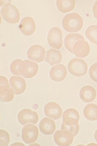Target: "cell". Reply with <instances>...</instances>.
I'll return each mask as SVG.
<instances>
[{
	"instance_id": "6da1fadb",
	"label": "cell",
	"mask_w": 97,
	"mask_h": 146,
	"mask_svg": "<svg viewBox=\"0 0 97 146\" xmlns=\"http://www.w3.org/2000/svg\"><path fill=\"white\" fill-rule=\"evenodd\" d=\"M63 29L69 33H75L81 30L83 26L82 19L79 14L72 13L66 15L63 19Z\"/></svg>"
},
{
	"instance_id": "7a4b0ae2",
	"label": "cell",
	"mask_w": 97,
	"mask_h": 146,
	"mask_svg": "<svg viewBox=\"0 0 97 146\" xmlns=\"http://www.w3.org/2000/svg\"><path fill=\"white\" fill-rule=\"evenodd\" d=\"M69 72L76 77H81L86 75L88 70V66L84 60L75 58L72 59L67 65Z\"/></svg>"
},
{
	"instance_id": "3957f363",
	"label": "cell",
	"mask_w": 97,
	"mask_h": 146,
	"mask_svg": "<svg viewBox=\"0 0 97 146\" xmlns=\"http://www.w3.org/2000/svg\"><path fill=\"white\" fill-rule=\"evenodd\" d=\"M2 18L11 24L18 23L20 19V13L15 6L10 3H7L1 9Z\"/></svg>"
},
{
	"instance_id": "277c9868",
	"label": "cell",
	"mask_w": 97,
	"mask_h": 146,
	"mask_svg": "<svg viewBox=\"0 0 97 146\" xmlns=\"http://www.w3.org/2000/svg\"><path fill=\"white\" fill-rule=\"evenodd\" d=\"M38 68L36 63L28 60L23 61L19 67L20 75L25 78H32L37 74Z\"/></svg>"
},
{
	"instance_id": "5b68a950",
	"label": "cell",
	"mask_w": 97,
	"mask_h": 146,
	"mask_svg": "<svg viewBox=\"0 0 97 146\" xmlns=\"http://www.w3.org/2000/svg\"><path fill=\"white\" fill-rule=\"evenodd\" d=\"M15 92L10 88L6 77L0 76V98L2 102H11L15 98Z\"/></svg>"
},
{
	"instance_id": "8992f818",
	"label": "cell",
	"mask_w": 97,
	"mask_h": 146,
	"mask_svg": "<svg viewBox=\"0 0 97 146\" xmlns=\"http://www.w3.org/2000/svg\"><path fill=\"white\" fill-rule=\"evenodd\" d=\"M47 41L52 48L59 49L61 48L63 44L62 33L59 28L53 27L49 30Z\"/></svg>"
},
{
	"instance_id": "52a82bcc",
	"label": "cell",
	"mask_w": 97,
	"mask_h": 146,
	"mask_svg": "<svg viewBox=\"0 0 97 146\" xmlns=\"http://www.w3.org/2000/svg\"><path fill=\"white\" fill-rule=\"evenodd\" d=\"M39 134L38 129L37 126L28 124L24 127L22 129V138L25 143L31 144L37 141Z\"/></svg>"
},
{
	"instance_id": "ba28073f",
	"label": "cell",
	"mask_w": 97,
	"mask_h": 146,
	"mask_svg": "<svg viewBox=\"0 0 97 146\" xmlns=\"http://www.w3.org/2000/svg\"><path fill=\"white\" fill-rule=\"evenodd\" d=\"M74 136L71 132L65 129L57 130L53 135L54 142L59 146H70L72 144Z\"/></svg>"
},
{
	"instance_id": "9c48e42d",
	"label": "cell",
	"mask_w": 97,
	"mask_h": 146,
	"mask_svg": "<svg viewBox=\"0 0 97 146\" xmlns=\"http://www.w3.org/2000/svg\"><path fill=\"white\" fill-rule=\"evenodd\" d=\"M18 121L22 125L28 123L36 124L39 121L37 113L29 109H23L18 113L17 117Z\"/></svg>"
},
{
	"instance_id": "30bf717a",
	"label": "cell",
	"mask_w": 97,
	"mask_h": 146,
	"mask_svg": "<svg viewBox=\"0 0 97 146\" xmlns=\"http://www.w3.org/2000/svg\"><path fill=\"white\" fill-rule=\"evenodd\" d=\"M46 51L44 47L35 44L30 46L27 52L29 59L37 62H43L46 57Z\"/></svg>"
},
{
	"instance_id": "8fae6325",
	"label": "cell",
	"mask_w": 97,
	"mask_h": 146,
	"mask_svg": "<svg viewBox=\"0 0 97 146\" xmlns=\"http://www.w3.org/2000/svg\"><path fill=\"white\" fill-rule=\"evenodd\" d=\"M44 112L46 117L56 120L61 117L63 110L60 106L57 103L50 102L45 106Z\"/></svg>"
},
{
	"instance_id": "7c38bea8",
	"label": "cell",
	"mask_w": 97,
	"mask_h": 146,
	"mask_svg": "<svg viewBox=\"0 0 97 146\" xmlns=\"http://www.w3.org/2000/svg\"><path fill=\"white\" fill-rule=\"evenodd\" d=\"M80 115L77 110L70 108L64 112L62 124L69 126H74L79 123Z\"/></svg>"
},
{
	"instance_id": "4fadbf2b",
	"label": "cell",
	"mask_w": 97,
	"mask_h": 146,
	"mask_svg": "<svg viewBox=\"0 0 97 146\" xmlns=\"http://www.w3.org/2000/svg\"><path fill=\"white\" fill-rule=\"evenodd\" d=\"M19 28L23 35L27 36H31L36 30V24L34 19L26 17L21 20Z\"/></svg>"
},
{
	"instance_id": "5bb4252c",
	"label": "cell",
	"mask_w": 97,
	"mask_h": 146,
	"mask_svg": "<svg viewBox=\"0 0 97 146\" xmlns=\"http://www.w3.org/2000/svg\"><path fill=\"white\" fill-rule=\"evenodd\" d=\"M67 71L65 66L62 64H58L52 67L49 72V77L55 82H61L65 79Z\"/></svg>"
},
{
	"instance_id": "9a60e30c",
	"label": "cell",
	"mask_w": 97,
	"mask_h": 146,
	"mask_svg": "<svg viewBox=\"0 0 97 146\" xmlns=\"http://www.w3.org/2000/svg\"><path fill=\"white\" fill-rule=\"evenodd\" d=\"M72 49L73 53L77 57L80 58L86 57L90 50L88 43L84 40H80L76 42Z\"/></svg>"
},
{
	"instance_id": "2e32d148",
	"label": "cell",
	"mask_w": 97,
	"mask_h": 146,
	"mask_svg": "<svg viewBox=\"0 0 97 146\" xmlns=\"http://www.w3.org/2000/svg\"><path fill=\"white\" fill-rule=\"evenodd\" d=\"M11 88H13L16 95L23 94L26 88V84L25 80L20 76H13L11 77L9 80Z\"/></svg>"
},
{
	"instance_id": "e0dca14e",
	"label": "cell",
	"mask_w": 97,
	"mask_h": 146,
	"mask_svg": "<svg viewBox=\"0 0 97 146\" xmlns=\"http://www.w3.org/2000/svg\"><path fill=\"white\" fill-rule=\"evenodd\" d=\"M96 95L95 89L91 86H86L82 87L79 92L80 99L86 103L93 102L95 99Z\"/></svg>"
},
{
	"instance_id": "ac0fdd59",
	"label": "cell",
	"mask_w": 97,
	"mask_h": 146,
	"mask_svg": "<svg viewBox=\"0 0 97 146\" xmlns=\"http://www.w3.org/2000/svg\"><path fill=\"white\" fill-rule=\"evenodd\" d=\"M39 127L40 131L47 135H53L56 129L55 122L47 117H45L40 122Z\"/></svg>"
},
{
	"instance_id": "d6986e66",
	"label": "cell",
	"mask_w": 97,
	"mask_h": 146,
	"mask_svg": "<svg viewBox=\"0 0 97 146\" xmlns=\"http://www.w3.org/2000/svg\"><path fill=\"white\" fill-rule=\"evenodd\" d=\"M62 60V54L59 50L51 48L47 51L45 61L50 65L59 64Z\"/></svg>"
},
{
	"instance_id": "ffe728a7",
	"label": "cell",
	"mask_w": 97,
	"mask_h": 146,
	"mask_svg": "<svg viewBox=\"0 0 97 146\" xmlns=\"http://www.w3.org/2000/svg\"><path fill=\"white\" fill-rule=\"evenodd\" d=\"M79 40H84V38L79 34H70L65 37L64 43L67 50L73 53V47L76 42Z\"/></svg>"
},
{
	"instance_id": "44dd1931",
	"label": "cell",
	"mask_w": 97,
	"mask_h": 146,
	"mask_svg": "<svg viewBox=\"0 0 97 146\" xmlns=\"http://www.w3.org/2000/svg\"><path fill=\"white\" fill-rule=\"evenodd\" d=\"M83 114L85 118L89 121H96L97 105L92 103L87 105L84 109Z\"/></svg>"
},
{
	"instance_id": "7402d4cb",
	"label": "cell",
	"mask_w": 97,
	"mask_h": 146,
	"mask_svg": "<svg viewBox=\"0 0 97 146\" xmlns=\"http://www.w3.org/2000/svg\"><path fill=\"white\" fill-rule=\"evenodd\" d=\"M75 1H56V6L61 12L67 13L73 10L75 5Z\"/></svg>"
},
{
	"instance_id": "603a6c76",
	"label": "cell",
	"mask_w": 97,
	"mask_h": 146,
	"mask_svg": "<svg viewBox=\"0 0 97 146\" xmlns=\"http://www.w3.org/2000/svg\"><path fill=\"white\" fill-rule=\"evenodd\" d=\"M86 36L90 41L97 45V26L92 25L87 28Z\"/></svg>"
},
{
	"instance_id": "cb8c5ba5",
	"label": "cell",
	"mask_w": 97,
	"mask_h": 146,
	"mask_svg": "<svg viewBox=\"0 0 97 146\" xmlns=\"http://www.w3.org/2000/svg\"><path fill=\"white\" fill-rule=\"evenodd\" d=\"M10 142V136L7 131L3 129L0 130V145L8 146Z\"/></svg>"
},
{
	"instance_id": "d4e9b609",
	"label": "cell",
	"mask_w": 97,
	"mask_h": 146,
	"mask_svg": "<svg viewBox=\"0 0 97 146\" xmlns=\"http://www.w3.org/2000/svg\"><path fill=\"white\" fill-rule=\"evenodd\" d=\"M22 60L16 59L14 60L11 63L10 70L13 74L16 75H20L19 67L21 63L22 62Z\"/></svg>"
},
{
	"instance_id": "484cf974",
	"label": "cell",
	"mask_w": 97,
	"mask_h": 146,
	"mask_svg": "<svg viewBox=\"0 0 97 146\" xmlns=\"http://www.w3.org/2000/svg\"><path fill=\"white\" fill-rule=\"evenodd\" d=\"M61 129H65L68 131L72 133L74 137L77 135L79 131V123L77 124V125L72 126H69L62 124L61 126Z\"/></svg>"
},
{
	"instance_id": "4316f807",
	"label": "cell",
	"mask_w": 97,
	"mask_h": 146,
	"mask_svg": "<svg viewBox=\"0 0 97 146\" xmlns=\"http://www.w3.org/2000/svg\"><path fill=\"white\" fill-rule=\"evenodd\" d=\"M89 74L92 80L97 82V62L94 63L90 67Z\"/></svg>"
},
{
	"instance_id": "83f0119b",
	"label": "cell",
	"mask_w": 97,
	"mask_h": 146,
	"mask_svg": "<svg viewBox=\"0 0 97 146\" xmlns=\"http://www.w3.org/2000/svg\"><path fill=\"white\" fill-rule=\"evenodd\" d=\"M93 11L94 17L97 19V1L94 5Z\"/></svg>"
},
{
	"instance_id": "f1b7e54d",
	"label": "cell",
	"mask_w": 97,
	"mask_h": 146,
	"mask_svg": "<svg viewBox=\"0 0 97 146\" xmlns=\"http://www.w3.org/2000/svg\"><path fill=\"white\" fill-rule=\"evenodd\" d=\"M94 138L95 139V140L97 142V129L96 130L94 133Z\"/></svg>"
}]
</instances>
